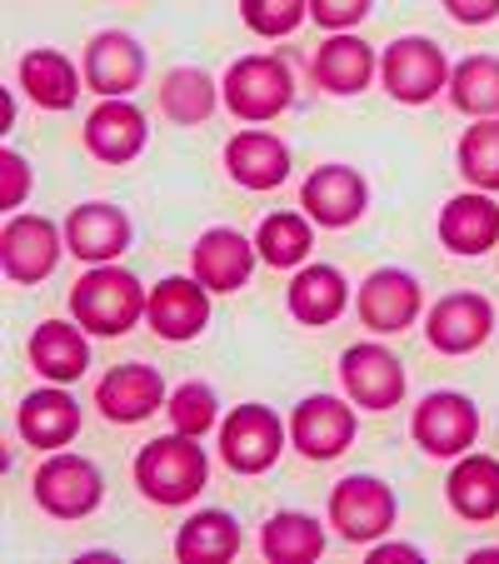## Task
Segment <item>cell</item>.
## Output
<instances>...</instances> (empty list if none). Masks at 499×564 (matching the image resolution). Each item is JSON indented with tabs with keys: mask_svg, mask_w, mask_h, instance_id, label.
Instances as JSON below:
<instances>
[{
	"mask_svg": "<svg viewBox=\"0 0 499 564\" xmlns=\"http://www.w3.org/2000/svg\"><path fill=\"white\" fill-rule=\"evenodd\" d=\"M130 475H135V490L145 495L150 505L181 510V505H191L195 495H205V485H210V455L200 449L195 435L171 430V435H160L135 449Z\"/></svg>",
	"mask_w": 499,
	"mask_h": 564,
	"instance_id": "obj_1",
	"label": "cell"
},
{
	"mask_svg": "<svg viewBox=\"0 0 499 564\" xmlns=\"http://www.w3.org/2000/svg\"><path fill=\"white\" fill-rule=\"evenodd\" d=\"M145 305H150L145 285L126 265H90L70 285V319L86 335H100V340L130 335L145 319Z\"/></svg>",
	"mask_w": 499,
	"mask_h": 564,
	"instance_id": "obj_2",
	"label": "cell"
},
{
	"mask_svg": "<svg viewBox=\"0 0 499 564\" xmlns=\"http://www.w3.org/2000/svg\"><path fill=\"white\" fill-rule=\"evenodd\" d=\"M220 100L245 126H270L295 106V75L280 55H240L220 80Z\"/></svg>",
	"mask_w": 499,
	"mask_h": 564,
	"instance_id": "obj_3",
	"label": "cell"
},
{
	"mask_svg": "<svg viewBox=\"0 0 499 564\" xmlns=\"http://www.w3.org/2000/svg\"><path fill=\"white\" fill-rule=\"evenodd\" d=\"M31 500L51 520H90L106 505V475H100L96 459L75 455V449H51L41 459V469L31 475Z\"/></svg>",
	"mask_w": 499,
	"mask_h": 564,
	"instance_id": "obj_4",
	"label": "cell"
},
{
	"mask_svg": "<svg viewBox=\"0 0 499 564\" xmlns=\"http://www.w3.org/2000/svg\"><path fill=\"white\" fill-rule=\"evenodd\" d=\"M290 445V420H280L270 405L245 400L220 420V465L230 475H265L280 465Z\"/></svg>",
	"mask_w": 499,
	"mask_h": 564,
	"instance_id": "obj_5",
	"label": "cell"
},
{
	"mask_svg": "<svg viewBox=\"0 0 499 564\" xmlns=\"http://www.w3.org/2000/svg\"><path fill=\"white\" fill-rule=\"evenodd\" d=\"M449 55L430 35H400L384 45L380 55V90L400 106H430L435 96H445L449 86Z\"/></svg>",
	"mask_w": 499,
	"mask_h": 564,
	"instance_id": "obj_6",
	"label": "cell"
},
{
	"mask_svg": "<svg viewBox=\"0 0 499 564\" xmlns=\"http://www.w3.org/2000/svg\"><path fill=\"white\" fill-rule=\"evenodd\" d=\"M325 514H329V530L340 534L345 544H375L394 530L400 500H394V490L380 475H345L329 490Z\"/></svg>",
	"mask_w": 499,
	"mask_h": 564,
	"instance_id": "obj_7",
	"label": "cell"
},
{
	"mask_svg": "<svg viewBox=\"0 0 499 564\" xmlns=\"http://www.w3.org/2000/svg\"><path fill=\"white\" fill-rule=\"evenodd\" d=\"M340 390L355 410H370V415H384V410L404 405L410 394V370L404 360L380 340H360L350 350H340Z\"/></svg>",
	"mask_w": 499,
	"mask_h": 564,
	"instance_id": "obj_8",
	"label": "cell"
},
{
	"mask_svg": "<svg viewBox=\"0 0 499 564\" xmlns=\"http://www.w3.org/2000/svg\"><path fill=\"white\" fill-rule=\"evenodd\" d=\"M410 440L430 459H459L479 440V405L465 390H430L410 415Z\"/></svg>",
	"mask_w": 499,
	"mask_h": 564,
	"instance_id": "obj_9",
	"label": "cell"
},
{
	"mask_svg": "<svg viewBox=\"0 0 499 564\" xmlns=\"http://www.w3.org/2000/svg\"><path fill=\"white\" fill-rule=\"evenodd\" d=\"M355 315H360V325L370 335H390L394 340V335L420 325V315H425V290H420V280H414L410 270L380 265L355 290Z\"/></svg>",
	"mask_w": 499,
	"mask_h": 564,
	"instance_id": "obj_10",
	"label": "cell"
},
{
	"mask_svg": "<svg viewBox=\"0 0 499 564\" xmlns=\"http://www.w3.org/2000/svg\"><path fill=\"white\" fill-rule=\"evenodd\" d=\"M360 435V415H355L350 400L340 394H305L295 410H290V445L310 459V465H329L340 459L345 449Z\"/></svg>",
	"mask_w": 499,
	"mask_h": 564,
	"instance_id": "obj_11",
	"label": "cell"
},
{
	"mask_svg": "<svg viewBox=\"0 0 499 564\" xmlns=\"http://www.w3.org/2000/svg\"><path fill=\"white\" fill-rule=\"evenodd\" d=\"M65 256V225L51 215H11L0 230V270L11 285H41Z\"/></svg>",
	"mask_w": 499,
	"mask_h": 564,
	"instance_id": "obj_12",
	"label": "cell"
},
{
	"mask_svg": "<svg viewBox=\"0 0 499 564\" xmlns=\"http://www.w3.org/2000/svg\"><path fill=\"white\" fill-rule=\"evenodd\" d=\"M495 305H489V295H479V290H455V295H440L435 305H430L425 315V345L435 355H449V360H459V355H475L489 345V335H495Z\"/></svg>",
	"mask_w": 499,
	"mask_h": 564,
	"instance_id": "obj_13",
	"label": "cell"
},
{
	"mask_svg": "<svg viewBox=\"0 0 499 564\" xmlns=\"http://www.w3.org/2000/svg\"><path fill=\"white\" fill-rule=\"evenodd\" d=\"M300 210L319 225V230H350V225L365 220L370 210V181H365L355 165H340V160H329V165H315L300 185Z\"/></svg>",
	"mask_w": 499,
	"mask_h": 564,
	"instance_id": "obj_14",
	"label": "cell"
},
{
	"mask_svg": "<svg viewBox=\"0 0 499 564\" xmlns=\"http://www.w3.org/2000/svg\"><path fill=\"white\" fill-rule=\"evenodd\" d=\"M86 70V90H96L100 100H130L145 86V45L126 31H96L80 55Z\"/></svg>",
	"mask_w": 499,
	"mask_h": 564,
	"instance_id": "obj_15",
	"label": "cell"
},
{
	"mask_svg": "<svg viewBox=\"0 0 499 564\" xmlns=\"http://www.w3.org/2000/svg\"><path fill=\"white\" fill-rule=\"evenodd\" d=\"M61 225H65V250H70L75 260H86V265H116V260L130 250V240H135L130 215L110 200L75 205Z\"/></svg>",
	"mask_w": 499,
	"mask_h": 564,
	"instance_id": "obj_16",
	"label": "cell"
},
{
	"mask_svg": "<svg viewBox=\"0 0 499 564\" xmlns=\"http://www.w3.org/2000/svg\"><path fill=\"white\" fill-rule=\"evenodd\" d=\"M375 75H380V55H375L370 41H360L355 31H340V35H325L310 61V80L315 90L335 100H355L375 86Z\"/></svg>",
	"mask_w": 499,
	"mask_h": 564,
	"instance_id": "obj_17",
	"label": "cell"
},
{
	"mask_svg": "<svg viewBox=\"0 0 499 564\" xmlns=\"http://www.w3.org/2000/svg\"><path fill=\"white\" fill-rule=\"evenodd\" d=\"M256 265H260L256 240H245L230 225H210L191 250V275L200 280L210 295H235V290H245L250 275H256Z\"/></svg>",
	"mask_w": 499,
	"mask_h": 564,
	"instance_id": "obj_18",
	"label": "cell"
},
{
	"mask_svg": "<svg viewBox=\"0 0 499 564\" xmlns=\"http://www.w3.org/2000/svg\"><path fill=\"white\" fill-rule=\"evenodd\" d=\"M145 319L165 345L200 340L205 325H210V290H205L195 275H165L155 290H150Z\"/></svg>",
	"mask_w": 499,
	"mask_h": 564,
	"instance_id": "obj_19",
	"label": "cell"
},
{
	"mask_svg": "<svg viewBox=\"0 0 499 564\" xmlns=\"http://www.w3.org/2000/svg\"><path fill=\"white\" fill-rule=\"evenodd\" d=\"M171 390H165V375L155 365H110V375H100L96 384V410L110 420V425H140L155 410H165Z\"/></svg>",
	"mask_w": 499,
	"mask_h": 564,
	"instance_id": "obj_20",
	"label": "cell"
},
{
	"mask_svg": "<svg viewBox=\"0 0 499 564\" xmlns=\"http://www.w3.org/2000/svg\"><path fill=\"white\" fill-rule=\"evenodd\" d=\"M15 86H21V96L31 100L35 110L61 116V110H75V100L86 90V70H80L70 55L51 51V45H31V51L15 61Z\"/></svg>",
	"mask_w": 499,
	"mask_h": 564,
	"instance_id": "obj_21",
	"label": "cell"
},
{
	"mask_svg": "<svg viewBox=\"0 0 499 564\" xmlns=\"http://www.w3.org/2000/svg\"><path fill=\"white\" fill-rule=\"evenodd\" d=\"M80 140L100 165H130L150 145V120L135 100H100L80 126Z\"/></svg>",
	"mask_w": 499,
	"mask_h": 564,
	"instance_id": "obj_22",
	"label": "cell"
},
{
	"mask_svg": "<svg viewBox=\"0 0 499 564\" xmlns=\"http://www.w3.org/2000/svg\"><path fill=\"white\" fill-rule=\"evenodd\" d=\"M80 420H86V410H80V400H75L65 384H45V390H31L15 405V430H21V440L31 449H65L75 435H80Z\"/></svg>",
	"mask_w": 499,
	"mask_h": 564,
	"instance_id": "obj_23",
	"label": "cell"
},
{
	"mask_svg": "<svg viewBox=\"0 0 499 564\" xmlns=\"http://www.w3.org/2000/svg\"><path fill=\"white\" fill-rule=\"evenodd\" d=\"M290 171H295L290 145L260 126L230 135V145H225V175H230L240 191H280V185L290 181Z\"/></svg>",
	"mask_w": 499,
	"mask_h": 564,
	"instance_id": "obj_24",
	"label": "cell"
},
{
	"mask_svg": "<svg viewBox=\"0 0 499 564\" xmlns=\"http://www.w3.org/2000/svg\"><path fill=\"white\" fill-rule=\"evenodd\" d=\"M440 246L459 260H479L499 246V200L489 191H465L440 210Z\"/></svg>",
	"mask_w": 499,
	"mask_h": 564,
	"instance_id": "obj_25",
	"label": "cell"
},
{
	"mask_svg": "<svg viewBox=\"0 0 499 564\" xmlns=\"http://www.w3.org/2000/svg\"><path fill=\"white\" fill-rule=\"evenodd\" d=\"M25 360L45 384H75L90 370V335L75 319H41L25 340Z\"/></svg>",
	"mask_w": 499,
	"mask_h": 564,
	"instance_id": "obj_26",
	"label": "cell"
},
{
	"mask_svg": "<svg viewBox=\"0 0 499 564\" xmlns=\"http://www.w3.org/2000/svg\"><path fill=\"white\" fill-rule=\"evenodd\" d=\"M345 305H350V280H345L335 265H325V260L300 265L285 285V310L300 319V325H310V330L335 325V319L345 315Z\"/></svg>",
	"mask_w": 499,
	"mask_h": 564,
	"instance_id": "obj_27",
	"label": "cell"
},
{
	"mask_svg": "<svg viewBox=\"0 0 499 564\" xmlns=\"http://www.w3.org/2000/svg\"><path fill=\"white\" fill-rule=\"evenodd\" d=\"M445 500H449V510L469 524L499 520V459L479 455V449L459 455L445 479Z\"/></svg>",
	"mask_w": 499,
	"mask_h": 564,
	"instance_id": "obj_28",
	"label": "cell"
},
{
	"mask_svg": "<svg viewBox=\"0 0 499 564\" xmlns=\"http://www.w3.org/2000/svg\"><path fill=\"white\" fill-rule=\"evenodd\" d=\"M245 550V530L230 510H195L175 530V560L181 564H225Z\"/></svg>",
	"mask_w": 499,
	"mask_h": 564,
	"instance_id": "obj_29",
	"label": "cell"
},
{
	"mask_svg": "<svg viewBox=\"0 0 499 564\" xmlns=\"http://www.w3.org/2000/svg\"><path fill=\"white\" fill-rule=\"evenodd\" d=\"M220 80L200 65H175L165 80H160V116L171 126H205V120L220 110Z\"/></svg>",
	"mask_w": 499,
	"mask_h": 564,
	"instance_id": "obj_30",
	"label": "cell"
},
{
	"mask_svg": "<svg viewBox=\"0 0 499 564\" xmlns=\"http://www.w3.org/2000/svg\"><path fill=\"white\" fill-rule=\"evenodd\" d=\"M329 544V530L305 510H280L260 524V554L270 564H315Z\"/></svg>",
	"mask_w": 499,
	"mask_h": 564,
	"instance_id": "obj_31",
	"label": "cell"
},
{
	"mask_svg": "<svg viewBox=\"0 0 499 564\" xmlns=\"http://www.w3.org/2000/svg\"><path fill=\"white\" fill-rule=\"evenodd\" d=\"M445 96H449V106L469 120L499 116V55L475 51V55H465V61H455Z\"/></svg>",
	"mask_w": 499,
	"mask_h": 564,
	"instance_id": "obj_32",
	"label": "cell"
},
{
	"mask_svg": "<svg viewBox=\"0 0 499 564\" xmlns=\"http://www.w3.org/2000/svg\"><path fill=\"white\" fill-rule=\"evenodd\" d=\"M256 250L270 270H300L310 265V250H315V220L305 210H275L260 220L256 230Z\"/></svg>",
	"mask_w": 499,
	"mask_h": 564,
	"instance_id": "obj_33",
	"label": "cell"
},
{
	"mask_svg": "<svg viewBox=\"0 0 499 564\" xmlns=\"http://www.w3.org/2000/svg\"><path fill=\"white\" fill-rule=\"evenodd\" d=\"M455 165L469 181V191H489L499 195V116L475 120L455 145Z\"/></svg>",
	"mask_w": 499,
	"mask_h": 564,
	"instance_id": "obj_34",
	"label": "cell"
},
{
	"mask_svg": "<svg viewBox=\"0 0 499 564\" xmlns=\"http://www.w3.org/2000/svg\"><path fill=\"white\" fill-rule=\"evenodd\" d=\"M165 415H171V430L205 440L210 430H220V394H215V384H205V380H185L171 390Z\"/></svg>",
	"mask_w": 499,
	"mask_h": 564,
	"instance_id": "obj_35",
	"label": "cell"
},
{
	"mask_svg": "<svg viewBox=\"0 0 499 564\" xmlns=\"http://www.w3.org/2000/svg\"><path fill=\"white\" fill-rule=\"evenodd\" d=\"M310 0H240L245 31H256L260 41H285L305 25Z\"/></svg>",
	"mask_w": 499,
	"mask_h": 564,
	"instance_id": "obj_36",
	"label": "cell"
},
{
	"mask_svg": "<svg viewBox=\"0 0 499 564\" xmlns=\"http://www.w3.org/2000/svg\"><path fill=\"white\" fill-rule=\"evenodd\" d=\"M35 185V171H31V160L21 155V150H0V210L15 215L25 205V195H31Z\"/></svg>",
	"mask_w": 499,
	"mask_h": 564,
	"instance_id": "obj_37",
	"label": "cell"
},
{
	"mask_svg": "<svg viewBox=\"0 0 499 564\" xmlns=\"http://www.w3.org/2000/svg\"><path fill=\"white\" fill-rule=\"evenodd\" d=\"M375 11V0H310V21L319 25V31L340 35V31H355V25H365Z\"/></svg>",
	"mask_w": 499,
	"mask_h": 564,
	"instance_id": "obj_38",
	"label": "cell"
},
{
	"mask_svg": "<svg viewBox=\"0 0 499 564\" xmlns=\"http://www.w3.org/2000/svg\"><path fill=\"white\" fill-rule=\"evenodd\" d=\"M455 25H489L499 21V0H440Z\"/></svg>",
	"mask_w": 499,
	"mask_h": 564,
	"instance_id": "obj_39",
	"label": "cell"
},
{
	"mask_svg": "<svg viewBox=\"0 0 499 564\" xmlns=\"http://www.w3.org/2000/svg\"><path fill=\"white\" fill-rule=\"evenodd\" d=\"M365 560L370 564H390V560H425V554L414 550V544H394V540H375V544H365Z\"/></svg>",
	"mask_w": 499,
	"mask_h": 564,
	"instance_id": "obj_40",
	"label": "cell"
}]
</instances>
